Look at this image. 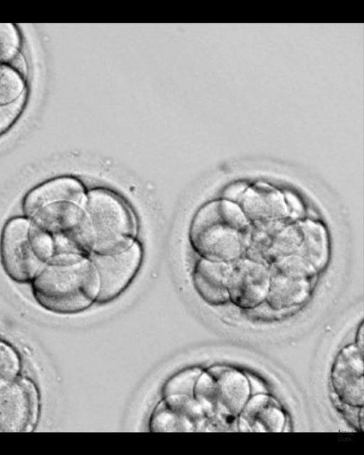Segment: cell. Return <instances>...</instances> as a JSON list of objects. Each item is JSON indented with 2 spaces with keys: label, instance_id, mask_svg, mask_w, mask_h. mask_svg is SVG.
Segmentation results:
<instances>
[{
  "label": "cell",
  "instance_id": "obj_12",
  "mask_svg": "<svg viewBox=\"0 0 364 455\" xmlns=\"http://www.w3.org/2000/svg\"><path fill=\"white\" fill-rule=\"evenodd\" d=\"M331 383L341 403L363 407V351L355 344L343 347L338 353L331 371Z\"/></svg>",
  "mask_w": 364,
  "mask_h": 455
},
{
  "label": "cell",
  "instance_id": "obj_25",
  "mask_svg": "<svg viewBox=\"0 0 364 455\" xmlns=\"http://www.w3.org/2000/svg\"><path fill=\"white\" fill-rule=\"evenodd\" d=\"M0 63H1V61H0Z\"/></svg>",
  "mask_w": 364,
  "mask_h": 455
},
{
  "label": "cell",
  "instance_id": "obj_7",
  "mask_svg": "<svg viewBox=\"0 0 364 455\" xmlns=\"http://www.w3.org/2000/svg\"><path fill=\"white\" fill-rule=\"evenodd\" d=\"M31 220L14 217L0 235V262L6 276L17 283H31L46 263L36 255L29 237Z\"/></svg>",
  "mask_w": 364,
  "mask_h": 455
},
{
  "label": "cell",
  "instance_id": "obj_18",
  "mask_svg": "<svg viewBox=\"0 0 364 455\" xmlns=\"http://www.w3.org/2000/svg\"><path fill=\"white\" fill-rule=\"evenodd\" d=\"M26 90V78L9 64L0 63V106L15 102Z\"/></svg>",
  "mask_w": 364,
  "mask_h": 455
},
{
  "label": "cell",
  "instance_id": "obj_21",
  "mask_svg": "<svg viewBox=\"0 0 364 455\" xmlns=\"http://www.w3.org/2000/svg\"><path fill=\"white\" fill-rule=\"evenodd\" d=\"M21 36L12 23H0V61L9 63L20 53Z\"/></svg>",
  "mask_w": 364,
  "mask_h": 455
},
{
  "label": "cell",
  "instance_id": "obj_17",
  "mask_svg": "<svg viewBox=\"0 0 364 455\" xmlns=\"http://www.w3.org/2000/svg\"><path fill=\"white\" fill-rule=\"evenodd\" d=\"M302 240L296 255L311 263L317 270L328 259V238L323 225L311 220L299 223Z\"/></svg>",
  "mask_w": 364,
  "mask_h": 455
},
{
  "label": "cell",
  "instance_id": "obj_14",
  "mask_svg": "<svg viewBox=\"0 0 364 455\" xmlns=\"http://www.w3.org/2000/svg\"><path fill=\"white\" fill-rule=\"evenodd\" d=\"M87 192L77 179L62 176L48 180L30 190L22 200L24 216L30 218L41 208L53 203L68 201L84 205Z\"/></svg>",
  "mask_w": 364,
  "mask_h": 455
},
{
  "label": "cell",
  "instance_id": "obj_11",
  "mask_svg": "<svg viewBox=\"0 0 364 455\" xmlns=\"http://www.w3.org/2000/svg\"><path fill=\"white\" fill-rule=\"evenodd\" d=\"M269 286V266L250 257L231 263L228 280L229 299L242 309H254L266 300Z\"/></svg>",
  "mask_w": 364,
  "mask_h": 455
},
{
  "label": "cell",
  "instance_id": "obj_22",
  "mask_svg": "<svg viewBox=\"0 0 364 455\" xmlns=\"http://www.w3.org/2000/svg\"><path fill=\"white\" fill-rule=\"evenodd\" d=\"M29 237L37 257L44 263L48 262L55 255V243L53 236L31 221Z\"/></svg>",
  "mask_w": 364,
  "mask_h": 455
},
{
  "label": "cell",
  "instance_id": "obj_3",
  "mask_svg": "<svg viewBox=\"0 0 364 455\" xmlns=\"http://www.w3.org/2000/svg\"><path fill=\"white\" fill-rule=\"evenodd\" d=\"M83 208L90 230V254L119 252L135 241L134 215L116 194L101 188L91 190L87 192Z\"/></svg>",
  "mask_w": 364,
  "mask_h": 455
},
{
  "label": "cell",
  "instance_id": "obj_2",
  "mask_svg": "<svg viewBox=\"0 0 364 455\" xmlns=\"http://www.w3.org/2000/svg\"><path fill=\"white\" fill-rule=\"evenodd\" d=\"M250 230L251 224L237 203L215 200L195 214L189 242L200 258L232 263L246 252Z\"/></svg>",
  "mask_w": 364,
  "mask_h": 455
},
{
  "label": "cell",
  "instance_id": "obj_8",
  "mask_svg": "<svg viewBox=\"0 0 364 455\" xmlns=\"http://www.w3.org/2000/svg\"><path fill=\"white\" fill-rule=\"evenodd\" d=\"M39 389L31 378L20 375L0 387V432H31L40 417Z\"/></svg>",
  "mask_w": 364,
  "mask_h": 455
},
{
  "label": "cell",
  "instance_id": "obj_5",
  "mask_svg": "<svg viewBox=\"0 0 364 455\" xmlns=\"http://www.w3.org/2000/svg\"><path fill=\"white\" fill-rule=\"evenodd\" d=\"M29 219L53 236L55 254L90 255V230L82 205L68 201L53 203L39 209Z\"/></svg>",
  "mask_w": 364,
  "mask_h": 455
},
{
  "label": "cell",
  "instance_id": "obj_23",
  "mask_svg": "<svg viewBox=\"0 0 364 455\" xmlns=\"http://www.w3.org/2000/svg\"><path fill=\"white\" fill-rule=\"evenodd\" d=\"M26 94L14 103L0 106V136L6 133L17 121L23 109Z\"/></svg>",
  "mask_w": 364,
  "mask_h": 455
},
{
  "label": "cell",
  "instance_id": "obj_9",
  "mask_svg": "<svg viewBox=\"0 0 364 455\" xmlns=\"http://www.w3.org/2000/svg\"><path fill=\"white\" fill-rule=\"evenodd\" d=\"M99 279L97 303L107 304L119 296L129 286L140 268L142 250L134 241L126 249L109 254L91 253Z\"/></svg>",
  "mask_w": 364,
  "mask_h": 455
},
{
  "label": "cell",
  "instance_id": "obj_24",
  "mask_svg": "<svg viewBox=\"0 0 364 455\" xmlns=\"http://www.w3.org/2000/svg\"><path fill=\"white\" fill-rule=\"evenodd\" d=\"M355 345L358 346V348L360 350L363 351V323L360 324V327L358 329Z\"/></svg>",
  "mask_w": 364,
  "mask_h": 455
},
{
  "label": "cell",
  "instance_id": "obj_19",
  "mask_svg": "<svg viewBox=\"0 0 364 455\" xmlns=\"http://www.w3.org/2000/svg\"><path fill=\"white\" fill-rule=\"evenodd\" d=\"M22 359L17 349L0 338V387L21 375Z\"/></svg>",
  "mask_w": 364,
  "mask_h": 455
},
{
  "label": "cell",
  "instance_id": "obj_1",
  "mask_svg": "<svg viewBox=\"0 0 364 455\" xmlns=\"http://www.w3.org/2000/svg\"><path fill=\"white\" fill-rule=\"evenodd\" d=\"M43 309L56 314L82 312L97 301L99 279L87 256L56 253L30 283Z\"/></svg>",
  "mask_w": 364,
  "mask_h": 455
},
{
  "label": "cell",
  "instance_id": "obj_16",
  "mask_svg": "<svg viewBox=\"0 0 364 455\" xmlns=\"http://www.w3.org/2000/svg\"><path fill=\"white\" fill-rule=\"evenodd\" d=\"M231 263L200 258L191 272V281L197 294L210 305H221L229 299L228 280Z\"/></svg>",
  "mask_w": 364,
  "mask_h": 455
},
{
  "label": "cell",
  "instance_id": "obj_20",
  "mask_svg": "<svg viewBox=\"0 0 364 455\" xmlns=\"http://www.w3.org/2000/svg\"><path fill=\"white\" fill-rule=\"evenodd\" d=\"M203 370L194 367L183 369L172 375L164 385L163 395H183L194 397V389Z\"/></svg>",
  "mask_w": 364,
  "mask_h": 455
},
{
  "label": "cell",
  "instance_id": "obj_10",
  "mask_svg": "<svg viewBox=\"0 0 364 455\" xmlns=\"http://www.w3.org/2000/svg\"><path fill=\"white\" fill-rule=\"evenodd\" d=\"M302 240L299 223L287 220L251 228L247 257L269 266L275 261L296 255Z\"/></svg>",
  "mask_w": 364,
  "mask_h": 455
},
{
  "label": "cell",
  "instance_id": "obj_4",
  "mask_svg": "<svg viewBox=\"0 0 364 455\" xmlns=\"http://www.w3.org/2000/svg\"><path fill=\"white\" fill-rule=\"evenodd\" d=\"M250 397L247 378L233 368L203 371L196 382L194 398L205 415L228 423L237 418Z\"/></svg>",
  "mask_w": 364,
  "mask_h": 455
},
{
  "label": "cell",
  "instance_id": "obj_13",
  "mask_svg": "<svg viewBox=\"0 0 364 455\" xmlns=\"http://www.w3.org/2000/svg\"><path fill=\"white\" fill-rule=\"evenodd\" d=\"M237 203L253 226L287 220L291 215L284 195L264 183L246 188Z\"/></svg>",
  "mask_w": 364,
  "mask_h": 455
},
{
  "label": "cell",
  "instance_id": "obj_15",
  "mask_svg": "<svg viewBox=\"0 0 364 455\" xmlns=\"http://www.w3.org/2000/svg\"><path fill=\"white\" fill-rule=\"evenodd\" d=\"M285 414L272 396L259 394L250 397L237 417L240 432H281L285 426Z\"/></svg>",
  "mask_w": 364,
  "mask_h": 455
},
{
  "label": "cell",
  "instance_id": "obj_6",
  "mask_svg": "<svg viewBox=\"0 0 364 455\" xmlns=\"http://www.w3.org/2000/svg\"><path fill=\"white\" fill-rule=\"evenodd\" d=\"M266 301L274 310L298 306L310 296L317 269L298 255L284 257L269 266Z\"/></svg>",
  "mask_w": 364,
  "mask_h": 455
}]
</instances>
